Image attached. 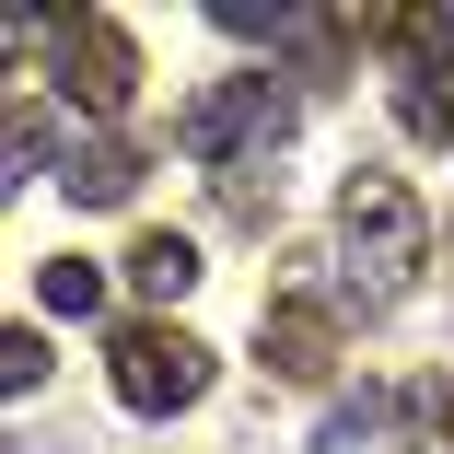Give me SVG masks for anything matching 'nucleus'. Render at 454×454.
Here are the masks:
<instances>
[{
    "instance_id": "obj_9",
    "label": "nucleus",
    "mask_w": 454,
    "mask_h": 454,
    "mask_svg": "<svg viewBox=\"0 0 454 454\" xmlns=\"http://www.w3.org/2000/svg\"><path fill=\"white\" fill-rule=\"evenodd\" d=\"M35 292H47V315H106V268L94 256H47Z\"/></svg>"
},
{
    "instance_id": "obj_6",
    "label": "nucleus",
    "mask_w": 454,
    "mask_h": 454,
    "mask_svg": "<svg viewBox=\"0 0 454 454\" xmlns=\"http://www.w3.org/2000/svg\"><path fill=\"white\" fill-rule=\"evenodd\" d=\"M59 187H70L82 210H117V199H140V140H117V129H82V140H70V163H59Z\"/></svg>"
},
{
    "instance_id": "obj_7",
    "label": "nucleus",
    "mask_w": 454,
    "mask_h": 454,
    "mask_svg": "<svg viewBox=\"0 0 454 454\" xmlns=\"http://www.w3.org/2000/svg\"><path fill=\"white\" fill-rule=\"evenodd\" d=\"M396 117H408V140H442V152H454V59H408Z\"/></svg>"
},
{
    "instance_id": "obj_13",
    "label": "nucleus",
    "mask_w": 454,
    "mask_h": 454,
    "mask_svg": "<svg viewBox=\"0 0 454 454\" xmlns=\"http://www.w3.org/2000/svg\"><path fill=\"white\" fill-rule=\"evenodd\" d=\"M442 454H454V408H442Z\"/></svg>"
},
{
    "instance_id": "obj_5",
    "label": "nucleus",
    "mask_w": 454,
    "mask_h": 454,
    "mask_svg": "<svg viewBox=\"0 0 454 454\" xmlns=\"http://www.w3.org/2000/svg\"><path fill=\"white\" fill-rule=\"evenodd\" d=\"M256 349H268L280 385H326V373H338V303H315V292L256 303Z\"/></svg>"
},
{
    "instance_id": "obj_4",
    "label": "nucleus",
    "mask_w": 454,
    "mask_h": 454,
    "mask_svg": "<svg viewBox=\"0 0 454 454\" xmlns=\"http://www.w3.org/2000/svg\"><path fill=\"white\" fill-rule=\"evenodd\" d=\"M47 82L106 129V117L140 94V47H129V24H117V12H47Z\"/></svg>"
},
{
    "instance_id": "obj_10",
    "label": "nucleus",
    "mask_w": 454,
    "mask_h": 454,
    "mask_svg": "<svg viewBox=\"0 0 454 454\" xmlns=\"http://www.w3.org/2000/svg\"><path fill=\"white\" fill-rule=\"evenodd\" d=\"M373 431H385V396H338V408H326V431H315V454H361Z\"/></svg>"
},
{
    "instance_id": "obj_11",
    "label": "nucleus",
    "mask_w": 454,
    "mask_h": 454,
    "mask_svg": "<svg viewBox=\"0 0 454 454\" xmlns=\"http://www.w3.org/2000/svg\"><path fill=\"white\" fill-rule=\"evenodd\" d=\"M0 385H12V396H35V385H47V338H35V326L0 338Z\"/></svg>"
},
{
    "instance_id": "obj_1",
    "label": "nucleus",
    "mask_w": 454,
    "mask_h": 454,
    "mask_svg": "<svg viewBox=\"0 0 454 454\" xmlns=\"http://www.w3.org/2000/svg\"><path fill=\"white\" fill-rule=\"evenodd\" d=\"M419 256H431V210L408 199V175L349 163V187H338V268H349V303L385 315V303L419 280Z\"/></svg>"
},
{
    "instance_id": "obj_2",
    "label": "nucleus",
    "mask_w": 454,
    "mask_h": 454,
    "mask_svg": "<svg viewBox=\"0 0 454 454\" xmlns=\"http://www.w3.org/2000/svg\"><path fill=\"white\" fill-rule=\"evenodd\" d=\"M175 140H187L210 175H268L280 163V140H292V94L268 70H245V82H210V94L175 117Z\"/></svg>"
},
{
    "instance_id": "obj_12",
    "label": "nucleus",
    "mask_w": 454,
    "mask_h": 454,
    "mask_svg": "<svg viewBox=\"0 0 454 454\" xmlns=\"http://www.w3.org/2000/svg\"><path fill=\"white\" fill-rule=\"evenodd\" d=\"M35 163H47V117L24 106V117H12V175H35Z\"/></svg>"
},
{
    "instance_id": "obj_3",
    "label": "nucleus",
    "mask_w": 454,
    "mask_h": 454,
    "mask_svg": "<svg viewBox=\"0 0 454 454\" xmlns=\"http://www.w3.org/2000/svg\"><path fill=\"white\" fill-rule=\"evenodd\" d=\"M106 385H117L129 419H175V408H199V396H210V349H199L187 326L140 315V326H117V349H106Z\"/></svg>"
},
{
    "instance_id": "obj_8",
    "label": "nucleus",
    "mask_w": 454,
    "mask_h": 454,
    "mask_svg": "<svg viewBox=\"0 0 454 454\" xmlns=\"http://www.w3.org/2000/svg\"><path fill=\"white\" fill-rule=\"evenodd\" d=\"M129 280H140L152 303L199 292V245H187V233H140V245H129Z\"/></svg>"
}]
</instances>
